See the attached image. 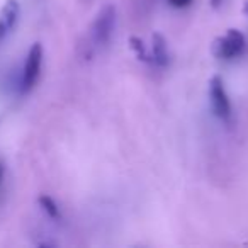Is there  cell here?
<instances>
[{
    "mask_svg": "<svg viewBox=\"0 0 248 248\" xmlns=\"http://www.w3.org/2000/svg\"><path fill=\"white\" fill-rule=\"evenodd\" d=\"M114 29H116V7L112 4H107L93 19L90 28V43L97 48H102L110 41Z\"/></svg>",
    "mask_w": 248,
    "mask_h": 248,
    "instance_id": "cell-1",
    "label": "cell"
},
{
    "mask_svg": "<svg viewBox=\"0 0 248 248\" xmlns=\"http://www.w3.org/2000/svg\"><path fill=\"white\" fill-rule=\"evenodd\" d=\"M43 51L41 43H34L29 49L28 56H26L24 66H22V73H21V80H19V90L21 93H29L32 89L36 87L41 75V68H43Z\"/></svg>",
    "mask_w": 248,
    "mask_h": 248,
    "instance_id": "cell-2",
    "label": "cell"
},
{
    "mask_svg": "<svg viewBox=\"0 0 248 248\" xmlns=\"http://www.w3.org/2000/svg\"><path fill=\"white\" fill-rule=\"evenodd\" d=\"M247 39L238 29H228V32L217 38L213 45V53L219 60H234L245 51Z\"/></svg>",
    "mask_w": 248,
    "mask_h": 248,
    "instance_id": "cell-3",
    "label": "cell"
},
{
    "mask_svg": "<svg viewBox=\"0 0 248 248\" xmlns=\"http://www.w3.org/2000/svg\"><path fill=\"white\" fill-rule=\"evenodd\" d=\"M209 99H211V107L213 112L217 119H221L223 123H228L231 119V102L230 97L224 89V82L221 77H213L209 82Z\"/></svg>",
    "mask_w": 248,
    "mask_h": 248,
    "instance_id": "cell-4",
    "label": "cell"
},
{
    "mask_svg": "<svg viewBox=\"0 0 248 248\" xmlns=\"http://www.w3.org/2000/svg\"><path fill=\"white\" fill-rule=\"evenodd\" d=\"M19 16H21V7H19L17 0H7V4L0 12V43L14 31Z\"/></svg>",
    "mask_w": 248,
    "mask_h": 248,
    "instance_id": "cell-5",
    "label": "cell"
},
{
    "mask_svg": "<svg viewBox=\"0 0 248 248\" xmlns=\"http://www.w3.org/2000/svg\"><path fill=\"white\" fill-rule=\"evenodd\" d=\"M150 58H152L153 65L158 66V68H167L170 63L167 39L160 32H155L152 36V53H150Z\"/></svg>",
    "mask_w": 248,
    "mask_h": 248,
    "instance_id": "cell-6",
    "label": "cell"
},
{
    "mask_svg": "<svg viewBox=\"0 0 248 248\" xmlns=\"http://www.w3.org/2000/svg\"><path fill=\"white\" fill-rule=\"evenodd\" d=\"M39 206H41V209L46 213V216L49 217V219L53 221H62L63 216H62V211H60L58 204L55 202V201L51 199L49 196H41L38 199Z\"/></svg>",
    "mask_w": 248,
    "mask_h": 248,
    "instance_id": "cell-7",
    "label": "cell"
},
{
    "mask_svg": "<svg viewBox=\"0 0 248 248\" xmlns=\"http://www.w3.org/2000/svg\"><path fill=\"white\" fill-rule=\"evenodd\" d=\"M129 46H131V49L136 53V56H138L140 62H143V63H152L150 53H148V49H146L145 43H143L141 39L136 38V36H131V38H129Z\"/></svg>",
    "mask_w": 248,
    "mask_h": 248,
    "instance_id": "cell-8",
    "label": "cell"
},
{
    "mask_svg": "<svg viewBox=\"0 0 248 248\" xmlns=\"http://www.w3.org/2000/svg\"><path fill=\"white\" fill-rule=\"evenodd\" d=\"M7 163L5 160L0 156V207L4 204L5 201V196H7Z\"/></svg>",
    "mask_w": 248,
    "mask_h": 248,
    "instance_id": "cell-9",
    "label": "cell"
},
{
    "mask_svg": "<svg viewBox=\"0 0 248 248\" xmlns=\"http://www.w3.org/2000/svg\"><path fill=\"white\" fill-rule=\"evenodd\" d=\"M192 2L194 0H169V4L175 9H186V7H189Z\"/></svg>",
    "mask_w": 248,
    "mask_h": 248,
    "instance_id": "cell-10",
    "label": "cell"
},
{
    "mask_svg": "<svg viewBox=\"0 0 248 248\" xmlns=\"http://www.w3.org/2000/svg\"><path fill=\"white\" fill-rule=\"evenodd\" d=\"M223 2H224V0H211V5H213L214 9H217L221 4H223Z\"/></svg>",
    "mask_w": 248,
    "mask_h": 248,
    "instance_id": "cell-11",
    "label": "cell"
},
{
    "mask_svg": "<svg viewBox=\"0 0 248 248\" xmlns=\"http://www.w3.org/2000/svg\"><path fill=\"white\" fill-rule=\"evenodd\" d=\"M243 14H245V16H248V0L245 2V5H243Z\"/></svg>",
    "mask_w": 248,
    "mask_h": 248,
    "instance_id": "cell-12",
    "label": "cell"
}]
</instances>
